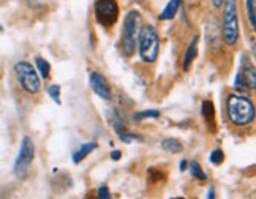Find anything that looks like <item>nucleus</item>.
Masks as SVG:
<instances>
[{
  "label": "nucleus",
  "mask_w": 256,
  "mask_h": 199,
  "mask_svg": "<svg viewBox=\"0 0 256 199\" xmlns=\"http://www.w3.org/2000/svg\"><path fill=\"white\" fill-rule=\"evenodd\" d=\"M98 196H100L102 199H110L111 198V194H110V190L103 185V186H100L98 188Z\"/></svg>",
  "instance_id": "nucleus-24"
},
{
  "label": "nucleus",
  "mask_w": 256,
  "mask_h": 199,
  "mask_svg": "<svg viewBox=\"0 0 256 199\" xmlns=\"http://www.w3.org/2000/svg\"><path fill=\"white\" fill-rule=\"evenodd\" d=\"M208 198H215V194H214V188H210V190H209V194H208Z\"/></svg>",
  "instance_id": "nucleus-28"
},
{
  "label": "nucleus",
  "mask_w": 256,
  "mask_h": 199,
  "mask_svg": "<svg viewBox=\"0 0 256 199\" xmlns=\"http://www.w3.org/2000/svg\"><path fill=\"white\" fill-rule=\"evenodd\" d=\"M35 65L38 68V72H40L42 78L43 79H48L49 78V73H51V66H49V62H46L43 57H36L35 58Z\"/></svg>",
  "instance_id": "nucleus-14"
},
{
  "label": "nucleus",
  "mask_w": 256,
  "mask_h": 199,
  "mask_svg": "<svg viewBox=\"0 0 256 199\" xmlns=\"http://www.w3.org/2000/svg\"><path fill=\"white\" fill-rule=\"evenodd\" d=\"M212 4H214L215 8H218V6H222L224 4V0H212Z\"/></svg>",
  "instance_id": "nucleus-26"
},
{
  "label": "nucleus",
  "mask_w": 256,
  "mask_h": 199,
  "mask_svg": "<svg viewBox=\"0 0 256 199\" xmlns=\"http://www.w3.org/2000/svg\"><path fill=\"white\" fill-rule=\"evenodd\" d=\"M223 38L226 44H236L239 38V18L236 0H224L223 12Z\"/></svg>",
  "instance_id": "nucleus-3"
},
{
  "label": "nucleus",
  "mask_w": 256,
  "mask_h": 199,
  "mask_svg": "<svg viewBox=\"0 0 256 199\" xmlns=\"http://www.w3.org/2000/svg\"><path fill=\"white\" fill-rule=\"evenodd\" d=\"M48 94H49V96H51L57 104H60V87L54 84V86H51V87L48 88Z\"/></svg>",
  "instance_id": "nucleus-22"
},
{
  "label": "nucleus",
  "mask_w": 256,
  "mask_h": 199,
  "mask_svg": "<svg viewBox=\"0 0 256 199\" xmlns=\"http://www.w3.org/2000/svg\"><path fill=\"white\" fill-rule=\"evenodd\" d=\"M256 0H247V13H248V19H250V26L252 28H254V8H256Z\"/></svg>",
  "instance_id": "nucleus-19"
},
{
  "label": "nucleus",
  "mask_w": 256,
  "mask_h": 199,
  "mask_svg": "<svg viewBox=\"0 0 256 199\" xmlns=\"http://www.w3.org/2000/svg\"><path fill=\"white\" fill-rule=\"evenodd\" d=\"M140 13L130 12L125 16L124 30H122V51L126 57L134 54L136 42H138V30H140Z\"/></svg>",
  "instance_id": "nucleus-4"
},
{
  "label": "nucleus",
  "mask_w": 256,
  "mask_h": 199,
  "mask_svg": "<svg viewBox=\"0 0 256 199\" xmlns=\"http://www.w3.org/2000/svg\"><path fill=\"white\" fill-rule=\"evenodd\" d=\"M34 156H35V146L32 142V139L26 136L21 142V150H19V155L14 163V174L18 177H26V174L28 172V168H30L34 162Z\"/></svg>",
  "instance_id": "nucleus-7"
},
{
  "label": "nucleus",
  "mask_w": 256,
  "mask_h": 199,
  "mask_svg": "<svg viewBox=\"0 0 256 199\" xmlns=\"http://www.w3.org/2000/svg\"><path fill=\"white\" fill-rule=\"evenodd\" d=\"M160 117V111L156 109H149V111H142L134 116V120H144V118H156Z\"/></svg>",
  "instance_id": "nucleus-18"
},
{
  "label": "nucleus",
  "mask_w": 256,
  "mask_h": 199,
  "mask_svg": "<svg viewBox=\"0 0 256 199\" xmlns=\"http://www.w3.org/2000/svg\"><path fill=\"white\" fill-rule=\"evenodd\" d=\"M120 156H122V154L119 152V150H114L112 154H111V158L114 162H117V160H120Z\"/></svg>",
  "instance_id": "nucleus-25"
},
{
  "label": "nucleus",
  "mask_w": 256,
  "mask_h": 199,
  "mask_svg": "<svg viewBox=\"0 0 256 199\" xmlns=\"http://www.w3.org/2000/svg\"><path fill=\"white\" fill-rule=\"evenodd\" d=\"M186 166H188V163H186L185 160H182V162H180V171H185Z\"/></svg>",
  "instance_id": "nucleus-27"
},
{
  "label": "nucleus",
  "mask_w": 256,
  "mask_h": 199,
  "mask_svg": "<svg viewBox=\"0 0 256 199\" xmlns=\"http://www.w3.org/2000/svg\"><path fill=\"white\" fill-rule=\"evenodd\" d=\"M240 73L242 76L245 78V81H247L248 87L250 88H254L256 87V74H254V68L253 65L250 64V60L247 57H242V64H240Z\"/></svg>",
  "instance_id": "nucleus-9"
},
{
  "label": "nucleus",
  "mask_w": 256,
  "mask_h": 199,
  "mask_svg": "<svg viewBox=\"0 0 256 199\" xmlns=\"http://www.w3.org/2000/svg\"><path fill=\"white\" fill-rule=\"evenodd\" d=\"M112 126L117 133H124L125 132V124H124V118L120 116H114L112 117Z\"/></svg>",
  "instance_id": "nucleus-23"
},
{
  "label": "nucleus",
  "mask_w": 256,
  "mask_h": 199,
  "mask_svg": "<svg viewBox=\"0 0 256 199\" xmlns=\"http://www.w3.org/2000/svg\"><path fill=\"white\" fill-rule=\"evenodd\" d=\"M234 87H236V90L238 92H247L248 90V84H247V81H245V78L242 76V73H240V70L238 72V74H236V79H234Z\"/></svg>",
  "instance_id": "nucleus-16"
},
{
  "label": "nucleus",
  "mask_w": 256,
  "mask_h": 199,
  "mask_svg": "<svg viewBox=\"0 0 256 199\" xmlns=\"http://www.w3.org/2000/svg\"><path fill=\"white\" fill-rule=\"evenodd\" d=\"M209 162H210L212 164H215V166L222 164V163L224 162V155H223V152H222V150H214V152L210 154V156H209Z\"/></svg>",
  "instance_id": "nucleus-20"
},
{
  "label": "nucleus",
  "mask_w": 256,
  "mask_h": 199,
  "mask_svg": "<svg viewBox=\"0 0 256 199\" xmlns=\"http://www.w3.org/2000/svg\"><path fill=\"white\" fill-rule=\"evenodd\" d=\"M140 56L144 62L154 64L158 57V49H160V40L158 34L152 26H144L140 34Z\"/></svg>",
  "instance_id": "nucleus-2"
},
{
  "label": "nucleus",
  "mask_w": 256,
  "mask_h": 199,
  "mask_svg": "<svg viewBox=\"0 0 256 199\" xmlns=\"http://www.w3.org/2000/svg\"><path fill=\"white\" fill-rule=\"evenodd\" d=\"M90 88L92 90L103 100H111V87H110V82H108V79L102 74V73H92L90 74Z\"/></svg>",
  "instance_id": "nucleus-8"
},
{
  "label": "nucleus",
  "mask_w": 256,
  "mask_h": 199,
  "mask_svg": "<svg viewBox=\"0 0 256 199\" xmlns=\"http://www.w3.org/2000/svg\"><path fill=\"white\" fill-rule=\"evenodd\" d=\"M119 138H120V141L125 142V144H132V142H142V136L140 134H133V133H119Z\"/></svg>",
  "instance_id": "nucleus-17"
},
{
  "label": "nucleus",
  "mask_w": 256,
  "mask_h": 199,
  "mask_svg": "<svg viewBox=\"0 0 256 199\" xmlns=\"http://www.w3.org/2000/svg\"><path fill=\"white\" fill-rule=\"evenodd\" d=\"M226 109L230 120L238 126H245L254 120V106L245 96L231 95L226 103Z\"/></svg>",
  "instance_id": "nucleus-1"
},
{
  "label": "nucleus",
  "mask_w": 256,
  "mask_h": 199,
  "mask_svg": "<svg viewBox=\"0 0 256 199\" xmlns=\"http://www.w3.org/2000/svg\"><path fill=\"white\" fill-rule=\"evenodd\" d=\"M95 148H96V142H86V144H82L80 150H76V152L73 154V162H74V163L82 162L88 154L95 150Z\"/></svg>",
  "instance_id": "nucleus-12"
},
{
  "label": "nucleus",
  "mask_w": 256,
  "mask_h": 199,
  "mask_svg": "<svg viewBox=\"0 0 256 199\" xmlns=\"http://www.w3.org/2000/svg\"><path fill=\"white\" fill-rule=\"evenodd\" d=\"M190 172H192V176L194 178H198V180H201V182H204L206 178H208V176L204 174L202 168H201V164L198 162H192L190 163Z\"/></svg>",
  "instance_id": "nucleus-15"
},
{
  "label": "nucleus",
  "mask_w": 256,
  "mask_h": 199,
  "mask_svg": "<svg viewBox=\"0 0 256 199\" xmlns=\"http://www.w3.org/2000/svg\"><path fill=\"white\" fill-rule=\"evenodd\" d=\"M95 19L103 27H112L119 19V5L116 0H95Z\"/></svg>",
  "instance_id": "nucleus-6"
},
{
  "label": "nucleus",
  "mask_w": 256,
  "mask_h": 199,
  "mask_svg": "<svg viewBox=\"0 0 256 199\" xmlns=\"http://www.w3.org/2000/svg\"><path fill=\"white\" fill-rule=\"evenodd\" d=\"M196 57H198V36H193V40H192V43H190L188 49L185 51L184 62H182L185 72L192 66V64L194 62V58H196Z\"/></svg>",
  "instance_id": "nucleus-10"
},
{
  "label": "nucleus",
  "mask_w": 256,
  "mask_h": 199,
  "mask_svg": "<svg viewBox=\"0 0 256 199\" xmlns=\"http://www.w3.org/2000/svg\"><path fill=\"white\" fill-rule=\"evenodd\" d=\"M201 114H202L204 118H212L214 117V104H212V102H204L202 103Z\"/></svg>",
  "instance_id": "nucleus-21"
},
{
  "label": "nucleus",
  "mask_w": 256,
  "mask_h": 199,
  "mask_svg": "<svg viewBox=\"0 0 256 199\" xmlns=\"http://www.w3.org/2000/svg\"><path fill=\"white\" fill-rule=\"evenodd\" d=\"M14 74L19 84L27 94H36L42 88V81L38 78L35 68L28 62H18L14 65Z\"/></svg>",
  "instance_id": "nucleus-5"
},
{
  "label": "nucleus",
  "mask_w": 256,
  "mask_h": 199,
  "mask_svg": "<svg viewBox=\"0 0 256 199\" xmlns=\"http://www.w3.org/2000/svg\"><path fill=\"white\" fill-rule=\"evenodd\" d=\"M162 147L164 148L166 152L170 154H180L184 150V146L179 139H174V138H170V139H164L162 142Z\"/></svg>",
  "instance_id": "nucleus-13"
},
{
  "label": "nucleus",
  "mask_w": 256,
  "mask_h": 199,
  "mask_svg": "<svg viewBox=\"0 0 256 199\" xmlns=\"http://www.w3.org/2000/svg\"><path fill=\"white\" fill-rule=\"evenodd\" d=\"M180 4H182V0H170L166 8L163 10V13L160 14L162 21H170V19H172L177 14V12H179Z\"/></svg>",
  "instance_id": "nucleus-11"
}]
</instances>
